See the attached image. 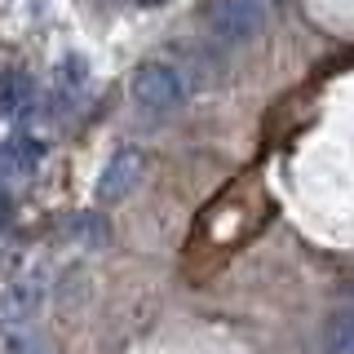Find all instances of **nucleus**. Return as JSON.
Masks as SVG:
<instances>
[{
	"instance_id": "20e7f679",
	"label": "nucleus",
	"mask_w": 354,
	"mask_h": 354,
	"mask_svg": "<svg viewBox=\"0 0 354 354\" xmlns=\"http://www.w3.org/2000/svg\"><path fill=\"white\" fill-rule=\"evenodd\" d=\"M142 173H147V160H142V151H133V147L115 151V155L106 160L102 177H97V199H102V204H115V199H124L133 186L142 182Z\"/></svg>"
},
{
	"instance_id": "f257e3e1",
	"label": "nucleus",
	"mask_w": 354,
	"mask_h": 354,
	"mask_svg": "<svg viewBox=\"0 0 354 354\" xmlns=\"http://www.w3.org/2000/svg\"><path fill=\"white\" fill-rule=\"evenodd\" d=\"M261 27H266L261 0H208L204 5V31H208L213 44L235 49V44L257 40Z\"/></svg>"
},
{
	"instance_id": "f03ea898",
	"label": "nucleus",
	"mask_w": 354,
	"mask_h": 354,
	"mask_svg": "<svg viewBox=\"0 0 354 354\" xmlns=\"http://www.w3.org/2000/svg\"><path fill=\"white\" fill-rule=\"evenodd\" d=\"M129 93H133V102L147 106V111H173L186 97V80L169 62H142L129 80Z\"/></svg>"
},
{
	"instance_id": "0eeeda50",
	"label": "nucleus",
	"mask_w": 354,
	"mask_h": 354,
	"mask_svg": "<svg viewBox=\"0 0 354 354\" xmlns=\"http://www.w3.org/2000/svg\"><path fill=\"white\" fill-rule=\"evenodd\" d=\"M27 97H31V80H27V75H18V71L0 75V120L14 115L18 106H27Z\"/></svg>"
},
{
	"instance_id": "9d476101",
	"label": "nucleus",
	"mask_w": 354,
	"mask_h": 354,
	"mask_svg": "<svg viewBox=\"0 0 354 354\" xmlns=\"http://www.w3.org/2000/svg\"><path fill=\"white\" fill-rule=\"evenodd\" d=\"M142 9H160V5H169V0H138Z\"/></svg>"
},
{
	"instance_id": "6e6552de",
	"label": "nucleus",
	"mask_w": 354,
	"mask_h": 354,
	"mask_svg": "<svg viewBox=\"0 0 354 354\" xmlns=\"http://www.w3.org/2000/svg\"><path fill=\"white\" fill-rule=\"evenodd\" d=\"M328 346H332V354H354V306H350V310H341V315L332 319Z\"/></svg>"
},
{
	"instance_id": "1a4fd4ad",
	"label": "nucleus",
	"mask_w": 354,
	"mask_h": 354,
	"mask_svg": "<svg viewBox=\"0 0 354 354\" xmlns=\"http://www.w3.org/2000/svg\"><path fill=\"white\" fill-rule=\"evenodd\" d=\"M9 213H14V199H9V191H5V186H0V230H5Z\"/></svg>"
},
{
	"instance_id": "39448f33",
	"label": "nucleus",
	"mask_w": 354,
	"mask_h": 354,
	"mask_svg": "<svg viewBox=\"0 0 354 354\" xmlns=\"http://www.w3.org/2000/svg\"><path fill=\"white\" fill-rule=\"evenodd\" d=\"M44 160V142L40 138H5L0 142V182H18L31 177Z\"/></svg>"
},
{
	"instance_id": "7ed1b4c3",
	"label": "nucleus",
	"mask_w": 354,
	"mask_h": 354,
	"mask_svg": "<svg viewBox=\"0 0 354 354\" xmlns=\"http://www.w3.org/2000/svg\"><path fill=\"white\" fill-rule=\"evenodd\" d=\"M40 301H44V274L40 270L18 274V279L5 288V297H0V324L5 328H27L31 319H36Z\"/></svg>"
},
{
	"instance_id": "423d86ee",
	"label": "nucleus",
	"mask_w": 354,
	"mask_h": 354,
	"mask_svg": "<svg viewBox=\"0 0 354 354\" xmlns=\"http://www.w3.org/2000/svg\"><path fill=\"white\" fill-rule=\"evenodd\" d=\"M5 354H53V346L36 324H27V328H5Z\"/></svg>"
}]
</instances>
